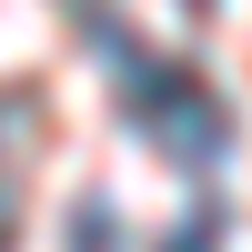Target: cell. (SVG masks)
I'll list each match as a JSON object with an SVG mask.
<instances>
[{"label": "cell", "mask_w": 252, "mask_h": 252, "mask_svg": "<svg viewBox=\"0 0 252 252\" xmlns=\"http://www.w3.org/2000/svg\"><path fill=\"white\" fill-rule=\"evenodd\" d=\"M91 51L121 71V121H131L172 172H212V161L232 152V111L212 101V81H202L192 61H152L121 20H101V10H91Z\"/></svg>", "instance_id": "6da1fadb"}, {"label": "cell", "mask_w": 252, "mask_h": 252, "mask_svg": "<svg viewBox=\"0 0 252 252\" xmlns=\"http://www.w3.org/2000/svg\"><path fill=\"white\" fill-rule=\"evenodd\" d=\"M212 242H222V202H192V212L172 222V242H161V252H212Z\"/></svg>", "instance_id": "7a4b0ae2"}, {"label": "cell", "mask_w": 252, "mask_h": 252, "mask_svg": "<svg viewBox=\"0 0 252 252\" xmlns=\"http://www.w3.org/2000/svg\"><path fill=\"white\" fill-rule=\"evenodd\" d=\"M10 232H20V192L0 182V252H10Z\"/></svg>", "instance_id": "3957f363"}]
</instances>
